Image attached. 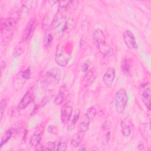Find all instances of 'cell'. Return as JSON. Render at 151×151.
<instances>
[{
    "instance_id": "obj_1",
    "label": "cell",
    "mask_w": 151,
    "mask_h": 151,
    "mask_svg": "<svg viewBox=\"0 0 151 151\" xmlns=\"http://www.w3.org/2000/svg\"><path fill=\"white\" fill-rule=\"evenodd\" d=\"M73 27L74 21L73 19L58 13H57L54 16L52 28L56 37L61 38L68 34L72 30Z\"/></svg>"
},
{
    "instance_id": "obj_2",
    "label": "cell",
    "mask_w": 151,
    "mask_h": 151,
    "mask_svg": "<svg viewBox=\"0 0 151 151\" xmlns=\"http://www.w3.org/2000/svg\"><path fill=\"white\" fill-rule=\"evenodd\" d=\"M72 51V45L68 42H61L57 46L55 54L56 63L61 67L65 66L70 58Z\"/></svg>"
},
{
    "instance_id": "obj_3",
    "label": "cell",
    "mask_w": 151,
    "mask_h": 151,
    "mask_svg": "<svg viewBox=\"0 0 151 151\" xmlns=\"http://www.w3.org/2000/svg\"><path fill=\"white\" fill-rule=\"evenodd\" d=\"M128 101V96L124 88H120L116 92L114 97V106L116 111L122 113L126 109Z\"/></svg>"
},
{
    "instance_id": "obj_4",
    "label": "cell",
    "mask_w": 151,
    "mask_h": 151,
    "mask_svg": "<svg viewBox=\"0 0 151 151\" xmlns=\"http://www.w3.org/2000/svg\"><path fill=\"white\" fill-rule=\"evenodd\" d=\"M61 74V71L59 68H52L46 73L45 75V80L48 84L55 86L60 83Z\"/></svg>"
},
{
    "instance_id": "obj_5",
    "label": "cell",
    "mask_w": 151,
    "mask_h": 151,
    "mask_svg": "<svg viewBox=\"0 0 151 151\" xmlns=\"http://www.w3.org/2000/svg\"><path fill=\"white\" fill-rule=\"evenodd\" d=\"M96 114V110L94 107H90L87 109L86 114L83 116L80 124V130L84 133L88 130L90 123L93 120Z\"/></svg>"
},
{
    "instance_id": "obj_6",
    "label": "cell",
    "mask_w": 151,
    "mask_h": 151,
    "mask_svg": "<svg viewBox=\"0 0 151 151\" xmlns=\"http://www.w3.org/2000/svg\"><path fill=\"white\" fill-rule=\"evenodd\" d=\"M140 94L143 103L148 110H150V86L149 83L141 84L140 87Z\"/></svg>"
},
{
    "instance_id": "obj_7",
    "label": "cell",
    "mask_w": 151,
    "mask_h": 151,
    "mask_svg": "<svg viewBox=\"0 0 151 151\" xmlns=\"http://www.w3.org/2000/svg\"><path fill=\"white\" fill-rule=\"evenodd\" d=\"M37 26V21L34 18L31 19L27 23L22 35V41H27L32 35Z\"/></svg>"
},
{
    "instance_id": "obj_8",
    "label": "cell",
    "mask_w": 151,
    "mask_h": 151,
    "mask_svg": "<svg viewBox=\"0 0 151 151\" xmlns=\"http://www.w3.org/2000/svg\"><path fill=\"white\" fill-rule=\"evenodd\" d=\"M34 96H35V94H34V91L33 90V88H29L25 93V94L21 100L18 104V107L21 110L25 109L34 100Z\"/></svg>"
},
{
    "instance_id": "obj_9",
    "label": "cell",
    "mask_w": 151,
    "mask_h": 151,
    "mask_svg": "<svg viewBox=\"0 0 151 151\" xmlns=\"http://www.w3.org/2000/svg\"><path fill=\"white\" fill-rule=\"evenodd\" d=\"M123 38L126 45L130 49H137L136 43L133 34L129 30L125 31L123 34Z\"/></svg>"
},
{
    "instance_id": "obj_10",
    "label": "cell",
    "mask_w": 151,
    "mask_h": 151,
    "mask_svg": "<svg viewBox=\"0 0 151 151\" xmlns=\"http://www.w3.org/2000/svg\"><path fill=\"white\" fill-rule=\"evenodd\" d=\"M16 20L13 18L2 19L1 22V31L2 34L11 32L16 25Z\"/></svg>"
},
{
    "instance_id": "obj_11",
    "label": "cell",
    "mask_w": 151,
    "mask_h": 151,
    "mask_svg": "<svg viewBox=\"0 0 151 151\" xmlns=\"http://www.w3.org/2000/svg\"><path fill=\"white\" fill-rule=\"evenodd\" d=\"M73 112V107L68 103L63 106L61 109V120L63 123H65L70 120Z\"/></svg>"
},
{
    "instance_id": "obj_12",
    "label": "cell",
    "mask_w": 151,
    "mask_h": 151,
    "mask_svg": "<svg viewBox=\"0 0 151 151\" xmlns=\"http://www.w3.org/2000/svg\"><path fill=\"white\" fill-rule=\"evenodd\" d=\"M116 77V71L114 68H109L105 72L103 77V81L107 87H110L113 83Z\"/></svg>"
},
{
    "instance_id": "obj_13",
    "label": "cell",
    "mask_w": 151,
    "mask_h": 151,
    "mask_svg": "<svg viewBox=\"0 0 151 151\" xmlns=\"http://www.w3.org/2000/svg\"><path fill=\"white\" fill-rule=\"evenodd\" d=\"M58 8L57 13L60 14L64 15V14L68 11V9L73 5H77L78 1H58Z\"/></svg>"
},
{
    "instance_id": "obj_14",
    "label": "cell",
    "mask_w": 151,
    "mask_h": 151,
    "mask_svg": "<svg viewBox=\"0 0 151 151\" xmlns=\"http://www.w3.org/2000/svg\"><path fill=\"white\" fill-rule=\"evenodd\" d=\"M100 52L106 57H111L114 54V50L106 41L97 45Z\"/></svg>"
},
{
    "instance_id": "obj_15",
    "label": "cell",
    "mask_w": 151,
    "mask_h": 151,
    "mask_svg": "<svg viewBox=\"0 0 151 151\" xmlns=\"http://www.w3.org/2000/svg\"><path fill=\"white\" fill-rule=\"evenodd\" d=\"M68 95V93L66 88L63 87L60 89L59 92L58 93L57 95L56 96L55 100H54V103L56 105H60L62 104L67 98Z\"/></svg>"
},
{
    "instance_id": "obj_16",
    "label": "cell",
    "mask_w": 151,
    "mask_h": 151,
    "mask_svg": "<svg viewBox=\"0 0 151 151\" xmlns=\"http://www.w3.org/2000/svg\"><path fill=\"white\" fill-rule=\"evenodd\" d=\"M42 131L40 130V128L35 131L34 133L31 136L29 139V143L32 146L36 147L38 146L42 139Z\"/></svg>"
},
{
    "instance_id": "obj_17",
    "label": "cell",
    "mask_w": 151,
    "mask_h": 151,
    "mask_svg": "<svg viewBox=\"0 0 151 151\" xmlns=\"http://www.w3.org/2000/svg\"><path fill=\"white\" fill-rule=\"evenodd\" d=\"M120 128L122 134L124 137H128L130 136L132 131L131 124L128 119H125L120 123Z\"/></svg>"
},
{
    "instance_id": "obj_18",
    "label": "cell",
    "mask_w": 151,
    "mask_h": 151,
    "mask_svg": "<svg viewBox=\"0 0 151 151\" xmlns=\"http://www.w3.org/2000/svg\"><path fill=\"white\" fill-rule=\"evenodd\" d=\"M93 40L96 45L106 41L104 34L101 29H95L93 33Z\"/></svg>"
},
{
    "instance_id": "obj_19",
    "label": "cell",
    "mask_w": 151,
    "mask_h": 151,
    "mask_svg": "<svg viewBox=\"0 0 151 151\" xmlns=\"http://www.w3.org/2000/svg\"><path fill=\"white\" fill-rule=\"evenodd\" d=\"M95 78H96L95 73L94 72V71H93V70H90L87 73V74L84 76L83 80L82 85L84 87L88 86L93 83Z\"/></svg>"
},
{
    "instance_id": "obj_20",
    "label": "cell",
    "mask_w": 151,
    "mask_h": 151,
    "mask_svg": "<svg viewBox=\"0 0 151 151\" xmlns=\"http://www.w3.org/2000/svg\"><path fill=\"white\" fill-rule=\"evenodd\" d=\"M84 133V132L80 130L76 134H74L71 140V145L74 147H77L80 144L81 140H83Z\"/></svg>"
},
{
    "instance_id": "obj_21",
    "label": "cell",
    "mask_w": 151,
    "mask_h": 151,
    "mask_svg": "<svg viewBox=\"0 0 151 151\" xmlns=\"http://www.w3.org/2000/svg\"><path fill=\"white\" fill-rule=\"evenodd\" d=\"M15 132V129L13 128H11L9 130H8L3 135L2 137L1 140V144H0V147H2L12 136Z\"/></svg>"
},
{
    "instance_id": "obj_22",
    "label": "cell",
    "mask_w": 151,
    "mask_h": 151,
    "mask_svg": "<svg viewBox=\"0 0 151 151\" xmlns=\"http://www.w3.org/2000/svg\"><path fill=\"white\" fill-rule=\"evenodd\" d=\"M54 18L51 19L50 18V17L47 14L44 18V20L42 24V27L44 29H48V28H50L51 27H52V24L53 23V21H54Z\"/></svg>"
},
{
    "instance_id": "obj_23",
    "label": "cell",
    "mask_w": 151,
    "mask_h": 151,
    "mask_svg": "<svg viewBox=\"0 0 151 151\" xmlns=\"http://www.w3.org/2000/svg\"><path fill=\"white\" fill-rule=\"evenodd\" d=\"M122 70L124 75H127L130 70V61L129 59H124L122 64Z\"/></svg>"
},
{
    "instance_id": "obj_24",
    "label": "cell",
    "mask_w": 151,
    "mask_h": 151,
    "mask_svg": "<svg viewBox=\"0 0 151 151\" xmlns=\"http://www.w3.org/2000/svg\"><path fill=\"white\" fill-rule=\"evenodd\" d=\"M57 147V142H50L41 147L40 149L41 150H55Z\"/></svg>"
},
{
    "instance_id": "obj_25",
    "label": "cell",
    "mask_w": 151,
    "mask_h": 151,
    "mask_svg": "<svg viewBox=\"0 0 151 151\" xmlns=\"http://www.w3.org/2000/svg\"><path fill=\"white\" fill-rule=\"evenodd\" d=\"M67 147V142L64 138L61 139L58 142H57V150H65Z\"/></svg>"
},
{
    "instance_id": "obj_26",
    "label": "cell",
    "mask_w": 151,
    "mask_h": 151,
    "mask_svg": "<svg viewBox=\"0 0 151 151\" xmlns=\"http://www.w3.org/2000/svg\"><path fill=\"white\" fill-rule=\"evenodd\" d=\"M79 114H80V111H79V110H77V111H76V113L73 116V118L71 120V124L68 127V130H73L74 128V126H75L76 124L77 123V120H78Z\"/></svg>"
},
{
    "instance_id": "obj_27",
    "label": "cell",
    "mask_w": 151,
    "mask_h": 151,
    "mask_svg": "<svg viewBox=\"0 0 151 151\" xmlns=\"http://www.w3.org/2000/svg\"><path fill=\"white\" fill-rule=\"evenodd\" d=\"M19 76L21 77V79L22 80H27L28 79H29L31 77V70L29 68H27L26 70H25L23 71H21L19 74Z\"/></svg>"
},
{
    "instance_id": "obj_28",
    "label": "cell",
    "mask_w": 151,
    "mask_h": 151,
    "mask_svg": "<svg viewBox=\"0 0 151 151\" xmlns=\"http://www.w3.org/2000/svg\"><path fill=\"white\" fill-rule=\"evenodd\" d=\"M52 41V37L50 34H48L45 35L43 40V42L45 47H49L51 45Z\"/></svg>"
},
{
    "instance_id": "obj_29",
    "label": "cell",
    "mask_w": 151,
    "mask_h": 151,
    "mask_svg": "<svg viewBox=\"0 0 151 151\" xmlns=\"http://www.w3.org/2000/svg\"><path fill=\"white\" fill-rule=\"evenodd\" d=\"M7 105V101L5 99H2L1 101V107H0V110H1V120H2V117H3V114L5 111V109L6 108V106Z\"/></svg>"
},
{
    "instance_id": "obj_30",
    "label": "cell",
    "mask_w": 151,
    "mask_h": 151,
    "mask_svg": "<svg viewBox=\"0 0 151 151\" xmlns=\"http://www.w3.org/2000/svg\"><path fill=\"white\" fill-rule=\"evenodd\" d=\"M24 50L22 48H19V47H16L14 50L13 54L15 57H18V56L21 55L22 53H24Z\"/></svg>"
},
{
    "instance_id": "obj_31",
    "label": "cell",
    "mask_w": 151,
    "mask_h": 151,
    "mask_svg": "<svg viewBox=\"0 0 151 151\" xmlns=\"http://www.w3.org/2000/svg\"><path fill=\"white\" fill-rule=\"evenodd\" d=\"M56 127L54 125H50L48 127V129H47V130L49 133H53L54 132H56Z\"/></svg>"
},
{
    "instance_id": "obj_32",
    "label": "cell",
    "mask_w": 151,
    "mask_h": 151,
    "mask_svg": "<svg viewBox=\"0 0 151 151\" xmlns=\"http://www.w3.org/2000/svg\"><path fill=\"white\" fill-rule=\"evenodd\" d=\"M87 70H88V65L87 64L84 63L82 66V70H83V71L86 72V71H87Z\"/></svg>"
},
{
    "instance_id": "obj_33",
    "label": "cell",
    "mask_w": 151,
    "mask_h": 151,
    "mask_svg": "<svg viewBox=\"0 0 151 151\" xmlns=\"http://www.w3.org/2000/svg\"><path fill=\"white\" fill-rule=\"evenodd\" d=\"M78 150H86V147H85V146H81V147H80Z\"/></svg>"
}]
</instances>
